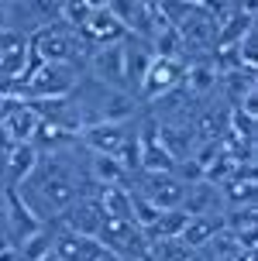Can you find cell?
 Instances as JSON below:
<instances>
[{"mask_svg":"<svg viewBox=\"0 0 258 261\" xmlns=\"http://www.w3.org/2000/svg\"><path fill=\"white\" fill-rule=\"evenodd\" d=\"M90 151L79 144V138H62L49 148H38V162L17 186V196L49 227L83 193H90Z\"/></svg>","mask_w":258,"mask_h":261,"instance_id":"6da1fadb","label":"cell"},{"mask_svg":"<svg viewBox=\"0 0 258 261\" xmlns=\"http://www.w3.org/2000/svg\"><path fill=\"white\" fill-rule=\"evenodd\" d=\"M83 83V69L65 62H38L17 86L21 100H65Z\"/></svg>","mask_w":258,"mask_h":261,"instance_id":"7a4b0ae2","label":"cell"},{"mask_svg":"<svg viewBox=\"0 0 258 261\" xmlns=\"http://www.w3.org/2000/svg\"><path fill=\"white\" fill-rule=\"evenodd\" d=\"M28 45H31V52L38 55L41 62H65V65H76V69H83V62H86L90 52H93L90 45L79 38L69 24H62V21L38 28V31L28 38Z\"/></svg>","mask_w":258,"mask_h":261,"instance_id":"3957f363","label":"cell"},{"mask_svg":"<svg viewBox=\"0 0 258 261\" xmlns=\"http://www.w3.org/2000/svg\"><path fill=\"white\" fill-rule=\"evenodd\" d=\"M76 35L90 48H103V45H121V41L128 38V28L121 24V17L110 11V4H93L90 17L79 24Z\"/></svg>","mask_w":258,"mask_h":261,"instance_id":"277c9868","label":"cell"},{"mask_svg":"<svg viewBox=\"0 0 258 261\" xmlns=\"http://www.w3.org/2000/svg\"><path fill=\"white\" fill-rule=\"evenodd\" d=\"M121 59H124V90L138 100L142 83H145V76H148V69H152V62H155L152 41L128 35V38L121 41Z\"/></svg>","mask_w":258,"mask_h":261,"instance_id":"5b68a950","label":"cell"},{"mask_svg":"<svg viewBox=\"0 0 258 261\" xmlns=\"http://www.w3.org/2000/svg\"><path fill=\"white\" fill-rule=\"evenodd\" d=\"M86 76H90L93 83L107 86V90H124V59H121V45L93 48L90 59H86Z\"/></svg>","mask_w":258,"mask_h":261,"instance_id":"8992f818","label":"cell"},{"mask_svg":"<svg viewBox=\"0 0 258 261\" xmlns=\"http://www.w3.org/2000/svg\"><path fill=\"white\" fill-rule=\"evenodd\" d=\"M52 251H55L59 261H97L103 254L100 241L73 234V230H59V234L52 237Z\"/></svg>","mask_w":258,"mask_h":261,"instance_id":"52a82bcc","label":"cell"},{"mask_svg":"<svg viewBox=\"0 0 258 261\" xmlns=\"http://www.w3.org/2000/svg\"><path fill=\"white\" fill-rule=\"evenodd\" d=\"M186 213L182 210H158V217L152 220V227L145 230L148 241H169V237H179L182 227H186Z\"/></svg>","mask_w":258,"mask_h":261,"instance_id":"ba28073f","label":"cell"},{"mask_svg":"<svg viewBox=\"0 0 258 261\" xmlns=\"http://www.w3.org/2000/svg\"><path fill=\"white\" fill-rule=\"evenodd\" d=\"M145 261H196V251H190L179 237L148 241V254H145Z\"/></svg>","mask_w":258,"mask_h":261,"instance_id":"9c48e42d","label":"cell"},{"mask_svg":"<svg viewBox=\"0 0 258 261\" xmlns=\"http://www.w3.org/2000/svg\"><path fill=\"white\" fill-rule=\"evenodd\" d=\"M0 234H7V210H4V186H0Z\"/></svg>","mask_w":258,"mask_h":261,"instance_id":"30bf717a","label":"cell"},{"mask_svg":"<svg viewBox=\"0 0 258 261\" xmlns=\"http://www.w3.org/2000/svg\"><path fill=\"white\" fill-rule=\"evenodd\" d=\"M0 31H11L7 28V4H0Z\"/></svg>","mask_w":258,"mask_h":261,"instance_id":"8fae6325","label":"cell"},{"mask_svg":"<svg viewBox=\"0 0 258 261\" xmlns=\"http://www.w3.org/2000/svg\"><path fill=\"white\" fill-rule=\"evenodd\" d=\"M97 261H121V258H114L110 251H103V254H100V258H97Z\"/></svg>","mask_w":258,"mask_h":261,"instance_id":"7c38bea8","label":"cell"},{"mask_svg":"<svg viewBox=\"0 0 258 261\" xmlns=\"http://www.w3.org/2000/svg\"><path fill=\"white\" fill-rule=\"evenodd\" d=\"M38 261H59V258H55V251H49V254H41Z\"/></svg>","mask_w":258,"mask_h":261,"instance_id":"4fadbf2b","label":"cell"}]
</instances>
